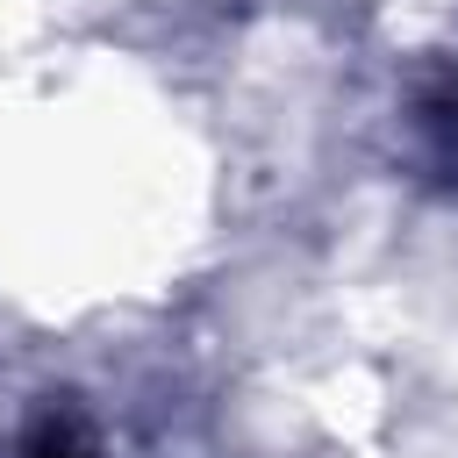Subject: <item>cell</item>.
I'll use <instances>...</instances> for the list:
<instances>
[{
  "instance_id": "6da1fadb",
  "label": "cell",
  "mask_w": 458,
  "mask_h": 458,
  "mask_svg": "<svg viewBox=\"0 0 458 458\" xmlns=\"http://www.w3.org/2000/svg\"><path fill=\"white\" fill-rule=\"evenodd\" d=\"M29 458H86V451H79V444H72V437H64V429H43V437H36V451H29Z\"/></svg>"
}]
</instances>
